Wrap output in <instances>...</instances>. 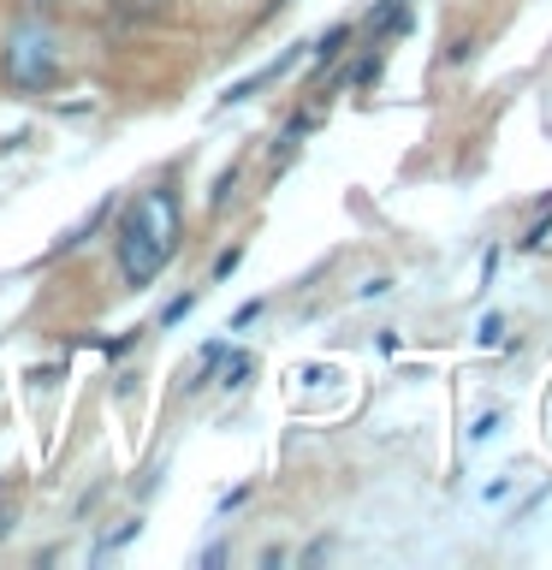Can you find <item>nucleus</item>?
<instances>
[{
    "label": "nucleus",
    "instance_id": "20e7f679",
    "mask_svg": "<svg viewBox=\"0 0 552 570\" xmlns=\"http://www.w3.org/2000/svg\"><path fill=\"white\" fill-rule=\"evenodd\" d=\"M107 214H114V196H107V203H96V208H89L83 220H78V226H71L66 238H60V249H83V244H89V238H96V232H101V220H107Z\"/></svg>",
    "mask_w": 552,
    "mask_h": 570
},
{
    "label": "nucleus",
    "instance_id": "4468645a",
    "mask_svg": "<svg viewBox=\"0 0 552 570\" xmlns=\"http://www.w3.org/2000/svg\"><path fill=\"white\" fill-rule=\"evenodd\" d=\"M220 363H226V345L214 338V345H203V381H214V374H220Z\"/></svg>",
    "mask_w": 552,
    "mask_h": 570
},
{
    "label": "nucleus",
    "instance_id": "423d86ee",
    "mask_svg": "<svg viewBox=\"0 0 552 570\" xmlns=\"http://www.w3.org/2000/svg\"><path fill=\"white\" fill-rule=\"evenodd\" d=\"M309 131H315V114H297V119H292V125H285V131H279L274 155H279V160H292V155H297V142L309 137Z\"/></svg>",
    "mask_w": 552,
    "mask_h": 570
},
{
    "label": "nucleus",
    "instance_id": "7ed1b4c3",
    "mask_svg": "<svg viewBox=\"0 0 552 570\" xmlns=\"http://www.w3.org/2000/svg\"><path fill=\"white\" fill-rule=\"evenodd\" d=\"M292 60H297V48H285L274 66H262V71H256V78H238V83H231L226 96H220V107H238V101H249V96H256V89H267L274 78H285V71H292Z\"/></svg>",
    "mask_w": 552,
    "mask_h": 570
},
{
    "label": "nucleus",
    "instance_id": "1a4fd4ad",
    "mask_svg": "<svg viewBox=\"0 0 552 570\" xmlns=\"http://www.w3.org/2000/svg\"><path fill=\"white\" fill-rule=\"evenodd\" d=\"M107 7H114L119 18H155L160 7H167V0H107Z\"/></svg>",
    "mask_w": 552,
    "mask_h": 570
},
{
    "label": "nucleus",
    "instance_id": "9b49d317",
    "mask_svg": "<svg viewBox=\"0 0 552 570\" xmlns=\"http://www.w3.org/2000/svg\"><path fill=\"white\" fill-rule=\"evenodd\" d=\"M190 303H196V292H185V297H172L167 309H160V333H167V327H178V321L190 315Z\"/></svg>",
    "mask_w": 552,
    "mask_h": 570
},
{
    "label": "nucleus",
    "instance_id": "ddd939ff",
    "mask_svg": "<svg viewBox=\"0 0 552 570\" xmlns=\"http://www.w3.org/2000/svg\"><path fill=\"white\" fill-rule=\"evenodd\" d=\"M262 309H267L262 297H249V303H238V309H231V333H244V327H249V321H256Z\"/></svg>",
    "mask_w": 552,
    "mask_h": 570
},
{
    "label": "nucleus",
    "instance_id": "f8f14e48",
    "mask_svg": "<svg viewBox=\"0 0 552 570\" xmlns=\"http://www.w3.org/2000/svg\"><path fill=\"white\" fill-rule=\"evenodd\" d=\"M505 338V315H481V327H475V345H499Z\"/></svg>",
    "mask_w": 552,
    "mask_h": 570
},
{
    "label": "nucleus",
    "instance_id": "a211bd4d",
    "mask_svg": "<svg viewBox=\"0 0 552 570\" xmlns=\"http://www.w3.org/2000/svg\"><path fill=\"white\" fill-rule=\"evenodd\" d=\"M137 345V333H119V338H101V351L107 356H125V351H131Z\"/></svg>",
    "mask_w": 552,
    "mask_h": 570
},
{
    "label": "nucleus",
    "instance_id": "9d476101",
    "mask_svg": "<svg viewBox=\"0 0 552 570\" xmlns=\"http://www.w3.org/2000/svg\"><path fill=\"white\" fill-rule=\"evenodd\" d=\"M231 185H238V160H231V167L214 178V190H208V208H226V196H231Z\"/></svg>",
    "mask_w": 552,
    "mask_h": 570
},
{
    "label": "nucleus",
    "instance_id": "f257e3e1",
    "mask_svg": "<svg viewBox=\"0 0 552 570\" xmlns=\"http://www.w3.org/2000/svg\"><path fill=\"white\" fill-rule=\"evenodd\" d=\"M178 244H185V203L172 185H149L119 208L114 220V267L125 292H149V285L172 267Z\"/></svg>",
    "mask_w": 552,
    "mask_h": 570
},
{
    "label": "nucleus",
    "instance_id": "2eb2a0df",
    "mask_svg": "<svg viewBox=\"0 0 552 570\" xmlns=\"http://www.w3.org/2000/svg\"><path fill=\"white\" fill-rule=\"evenodd\" d=\"M12 523H18V499H12L7 488H0V541L12 534Z\"/></svg>",
    "mask_w": 552,
    "mask_h": 570
},
{
    "label": "nucleus",
    "instance_id": "f03ea898",
    "mask_svg": "<svg viewBox=\"0 0 552 570\" xmlns=\"http://www.w3.org/2000/svg\"><path fill=\"white\" fill-rule=\"evenodd\" d=\"M0 83L18 89V96H48V89L66 83V53H60V36H53L48 18H18V24L7 30Z\"/></svg>",
    "mask_w": 552,
    "mask_h": 570
},
{
    "label": "nucleus",
    "instance_id": "dca6fc26",
    "mask_svg": "<svg viewBox=\"0 0 552 570\" xmlns=\"http://www.w3.org/2000/svg\"><path fill=\"white\" fill-rule=\"evenodd\" d=\"M238 262H244V249H238V244H231V249H220V262H214V279H226Z\"/></svg>",
    "mask_w": 552,
    "mask_h": 570
},
{
    "label": "nucleus",
    "instance_id": "f3484780",
    "mask_svg": "<svg viewBox=\"0 0 552 570\" xmlns=\"http://www.w3.org/2000/svg\"><path fill=\"white\" fill-rule=\"evenodd\" d=\"M493 434H499V410H487V416L470 428V440H493Z\"/></svg>",
    "mask_w": 552,
    "mask_h": 570
},
{
    "label": "nucleus",
    "instance_id": "6ab92c4d",
    "mask_svg": "<svg viewBox=\"0 0 552 570\" xmlns=\"http://www.w3.org/2000/svg\"><path fill=\"white\" fill-rule=\"evenodd\" d=\"M36 7H53V0H36Z\"/></svg>",
    "mask_w": 552,
    "mask_h": 570
},
{
    "label": "nucleus",
    "instance_id": "6e6552de",
    "mask_svg": "<svg viewBox=\"0 0 552 570\" xmlns=\"http://www.w3.org/2000/svg\"><path fill=\"white\" fill-rule=\"evenodd\" d=\"M249 374H256V356H244V351L231 356V351H226V363H220V386H244Z\"/></svg>",
    "mask_w": 552,
    "mask_h": 570
},
{
    "label": "nucleus",
    "instance_id": "39448f33",
    "mask_svg": "<svg viewBox=\"0 0 552 570\" xmlns=\"http://www.w3.org/2000/svg\"><path fill=\"white\" fill-rule=\"evenodd\" d=\"M345 42H351V24H333L327 36H321V42H315V71H327L338 53H345Z\"/></svg>",
    "mask_w": 552,
    "mask_h": 570
},
{
    "label": "nucleus",
    "instance_id": "0eeeda50",
    "mask_svg": "<svg viewBox=\"0 0 552 570\" xmlns=\"http://www.w3.org/2000/svg\"><path fill=\"white\" fill-rule=\"evenodd\" d=\"M546 238H552V196L541 203V220H534V226L523 232V238H516V249H523V256H529V249H541Z\"/></svg>",
    "mask_w": 552,
    "mask_h": 570
}]
</instances>
